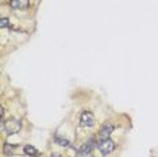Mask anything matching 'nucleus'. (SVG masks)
Here are the masks:
<instances>
[{
    "label": "nucleus",
    "instance_id": "obj_9",
    "mask_svg": "<svg viewBox=\"0 0 158 157\" xmlns=\"http://www.w3.org/2000/svg\"><path fill=\"white\" fill-rule=\"evenodd\" d=\"M0 26L2 27L10 26V19H7V18H2V19H0Z\"/></svg>",
    "mask_w": 158,
    "mask_h": 157
},
{
    "label": "nucleus",
    "instance_id": "obj_3",
    "mask_svg": "<svg viewBox=\"0 0 158 157\" xmlns=\"http://www.w3.org/2000/svg\"><path fill=\"white\" fill-rule=\"evenodd\" d=\"M80 122L82 126H87V127H91L95 125V115L91 112V111H84L81 114V119Z\"/></svg>",
    "mask_w": 158,
    "mask_h": 157
},
{
    "label": "nucleus",
    "instance_id": "obj_7",
    "mask_svg": "<svg viewBox=\"0 0 158 157\" xmlns=\"http://www.w3.org/2000/svg\"><path fill=\"white\" fill-rule=\"evenodd\" d=\"M23 151H24V153H26V155H28V156H34V157L39 156L38 149H35L34 146H31V145H26V146L23 148Z\"/></svg>",
    "mask_w": 158,
    "mask_h": 157
},
{
    "label": "nucleus",
    "instance_id": "obj_4",
    "mask_svg": "<svg viewBox=\"0 0 158 157\" xmlns=\"http://www.w3.org/2000/svg\"><path fill=\"white\" fill-rule=\"evenodd\" d=\"M114 131V125L112 123H104L102 129L99 131V140H107Z\"/></svg>",
    "mask_w": 158,
    "mask_h": 157
},
{
    "label": "nucleus",
    "instance_id": "obj_8",
    "mask_svg": "<svg viewBox=\"0 0 158 157\" xmlns=\"http://www.w3.org/2000/svg\"><path fill=\"white\" fill-rule=\"evenodd\" d=\"M56 142H57L58 145H61V146H69V141L65 140V138H60V137H57V138H56Z\"/></svg>",
    "mask_w": 158,
    "mask_h": 157
},
{
    "label": "nucleus",
    "instance_id": "obj_6",
    "mask_svg": "<svg viewBox=\"0 0 158 157\" xmlns=\"http://www.w3.org/2000/svg\"><path fill=\"white\" fill-rule=\"evenodd\" d=\"M10 6L14 10H23L28 6V0H11Z\"/></svg>",
    "mask_w": 158,
    "mask_h": 157
},
{
    "label": "nucleus",
    "instance_id": "obj_5",
    "mask_svg": "<svg viewBox=\"0 0 158 157\" xmlns=\"http://www.w3.org/2000/svg\"><path fill=\"white\" fill-rule=\"evenodd\" d=\"M93 148H95V140H89L88 142H85V144L81 146L78 153H80L81 156H87V155H89V153L92 152Z\"/></svg>",
    "mask_w": 158,
    "mask_h": 157
},
{
    "label": "nucleus",
    "instance_id": "obj_2",
    "mask_svg": "<svg viewBox=\"0 0 158 157\" xmlns=\"http://www.w3.org/2000/svg\"><path fill=\"white\" fill-rule=\"evenodd\" d=\"M98 148L99 151L103 153V155H110L111 152H114L115 149V144L112 140H110V138H107V140H100L99 144H98Z\"/></svg>",
    "mask_w": 158,
    "mask_h": 157
},
{
    "label": "nucleus",
    "instance_id": "obj_10",
    "mask_svg": "<svg viewBox=\"0 0 158 157\" xmlns=\"http://www.w3.org/2000/svg\"><path fill=\"white\" fill-rule=\"evenodd\" d=\"M52 157H61V155H60V153H53Z\"/></svg>",
    "mask_w": 158,
    "mask_h": 157
},
{
    "label": "nucleus",
    "instance_id": "obj_1",
    "mask_svg": "<svg viewBox=\"0 0 158 157\" xmlns=\"http://www.w3.org/2000/svg\"><path fill=\"white\" fill-rule=\"evenodd\" d=\"M3 127H4L6 133L8 135H12V134H16L18 131L20 130V122L16 119H7L4 123H3Z\"/></svg>",
    "mask_w": 158,
    "mask_h": 157
}]
</instances>
